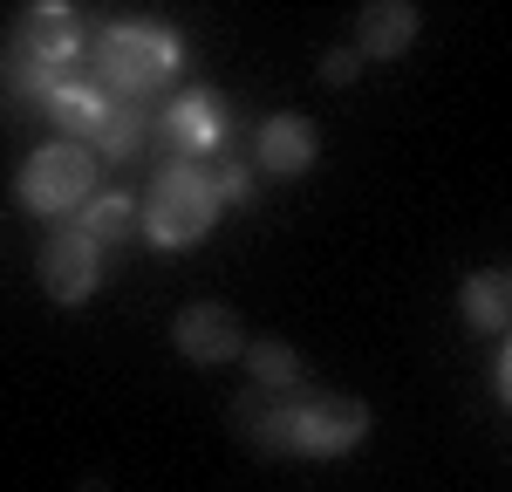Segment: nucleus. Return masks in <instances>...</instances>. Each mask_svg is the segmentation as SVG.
Segmentation results:
<instances>
[{"label":"nucleus","instance_id":"1","mask_svg":"<svg viewBox=\"0 0 512 492\" xmlns=\"http://www.w3.org/2000/svg\"><path fill=\"white\" fill-rule=\"evenodd\" d=\"M219 185H212V171L205 164H164L158 185H151V199H144V233L151 246H192L212 233V219H219Z\"/></svg>","mask_w":512,"mask_h":492},{"label":"nucleus","instance_id":"2","mask_svg":"<svg viewBox=\"0 0 512 492\" xmlns=\"http://www.w3.org/2000/svg\"><path fill=\"white\" fill-rule=\"evenodd\" d=\"M96 76L110 82L117 96H137L144 103V89L178 76V35L158 28V21H117V28H103V41H96Z\"/></svg>","mask_w":512,"mask_h":492},{"label":"nucleus","instance_id":"3","mask_svg":"<svg viewBox=\"0 0 512 492\" xmlns=\"http://www.w3.org/2000/svg\"><path fill=\"white\" fill-rule=\"evenodd\" d=\"M21 205L28 212H48V219H69L96 199V158L82 144H41L35 158L21 164Z\"/></svg>","mask_w":512,"mask_h":492},{"label":"nucleus","instance_id":"4","mask_svg":"<svg viewBox=\"0 0 512 492\" xmlns=\"http://www.w3.org/2000/svg\"><path fill=\"white\" fill-rule=\"evenodd\" d=\"M369 431V410L355 397H301L294 404V451H315V458H342L362 445Z\"/></svg>","mask_w":512,"mask_h":492},{"label":"nucleus","instance_id":"5","mask_svg":"<svg viewBox=\"0 0 512 492\" xmlns=\"http://www.w3.org/2000/svg\"><path fill=\"white\" fill-rule=\"evenodd\" d=\"M103 281V246L82 240L76 226L69 233H55V240L41 246V287L55 294V301H89Z\"/></svg>","mask_w":512,"mask_h":492},{"label":"nucleus","instance_id":"6","mask_svg":"<svg viewBox=\"0 0 512 492\" xmlns=\"http://www.w3.org/2000/svg\"><path fill=\"white\" fill-rule=\"evenodd\" d=\"M171 342H178V356H185V363H233L239 349H246L239 322L226 315V308H212V301L185 308V315L171 322Z\"/></svg>","mask_w":512,"mask_h":492},{"label":"nucleus","instance_id":"7","mask_svg":"<svg viewBox=\"0 0 512 492\" xmlns=\"http://www.w3.org/2000/svg\"><path fill=\"white\" fill-rule=\"evenodd\" d=\"M294 404H301V397H287V390H246L233 404L239 438L260 445V451H294Z\"/></svg>","mask_w":512,"mask_h":492},{"label":"nucleus","instance_id":"8","mask_svg":"<svg viewBox=\"0 0 512 492\" xmlns=\"http://www.w3.org/2000/svg\"><path fill=\"white\" fill-rule=\"evenodd\" d=\"M164 144L185 151V164H192V151H219V144H226V110H219L205 89H198V96H178L171 117H164Z\"/></svg>","mask_w":512,"mask_h":492},{"label":"nucleus","instance_id":"9","mask_svg":"<svg viewBox=\"0 0 512 492\" xmlns=\"http://www.w3.org/2000/svg\"><path fill=\"white\" fill-rule=\"evenodd\" d=\"M253 151H260V171H274V178H301V171L315 164V123H308V117H267Z\"/></svg>","mask_w":512,"mask_h":492},{"label":"nucleus","instance_id":"10","mask_svg":"<svg viewBox=\"0 0 512 492\" xmlns=\"http://www.w3.org/2000/svg\"><path fill=\"white\" fill-rule=\"evenodd\" d=\"M21 48L35 55V62H48V69H69V55L82 48V28H76V7H28V35H21Z\"/></svg>","mask_w":512,"mask_h":492},{"label":"nucleus","instance_id":"11","mask_svg":"<svg viewBox=\"0 0 512 492\" xmlns=\"http://www.w3.org/2000/svg\"><path fill=\"white\" fill-rule=\"evenodd\" d=\"M41 110L62 123L69 137H96V123H103V110H110V96H103L89 76H69L55 96H48V103H41Z\"/></svg>","mask_w":512,"mask_h":492},{"label":"nucleus","instance_id":"12","mask_svg":"<svg viewBox=\"0 0 512 492\" xmlns=\"http://www.w3.org/2000/svg\"><path fill=\"white\" fill-rule=\"evenodd\" d=\"M362 55H403L410 35H417V7H403V0H376V7H362Z\"/></svg>","mask_w":512,"mask_h":492},{"label":"nucleus","instance_id":"13","mask_svg":"<svg viewBox=\"0 0 512 492\" xmlns=\"http://www.w3.org/2000/svg\"><path fill=\"white\" fill-rule=\"evenodd\" d=\"M144 130H151L144 103H137V96H110V110H103V123H96V137H89V144H96L103 158H137Z\"/></svg>","mask_w":512,"mask_h":492},{"label":"nucleus","instance_id":"14","mask_svg":"<svg viewBox=\"0 0 512 492\" xmlns=\"http://www.w3.org/2000/svg\"><path fill=\"white\" fill-rule=\"evenodd\" d=\"M76 219H82L76 233H82V240H96V246H117V240H130V233L144 226V212L123 199V192H103V199H89Z\"/></svg>","mask_w":512,"mask_h":492},{"label":"nucleus","instance_id":"15","mask_svg":"<svg viewBox=\"0 0 512 492\" xmlns=\"http://www.w3.org/2000/svg\"><path fill=\"white\" fill-rule=\"evenodd\" d=\"M465 322L472 328H506L512 322V274H472L465 281Z\"/></svg>","mask_w":512,"mask_h":492},{"label":"nucleus","instance_id":"16","mask_svg":"<svg viewBox=\"0 0 512 492\" xmlns=\"http://www.w3.org/2000/svg\"><path fill=\"white\" fill-rule=\"evenodd\" d=\"M246 363H253V376H260V390H294V376H301V363H294L287 342H260Z\"/></svg>","mask_w":512,"mask_h":492},{"label":"nucleus","instance_id":"17","mask_svg":"<svg viewBox=\"0 0 512 492\" xmlns=\"http://www.w3.org/2000/svg\"><path fill=\"white\" fill-rule=\"evenodd\" d=\"M212 185H219V199H226V205L253 199V171H246L239 158H226V164H219V178H212Z\"/></svg>","mask_w":512,"mask_h":492},{"label":"nucleus","instance_id":"18","mask_svg":"<svg viewBox=\"0 0 512 492\" xmlns=\"http://www.w3.org/2000/svg\"><path fill=\"white\" fill-rule=\"evenodd\" d=\"M321 76H328V82H349L355 76V48H335V55L321 62Z\"/></svg>","mask_w":512,"mask_h":492},{"label":"nucleus","instance_id":"19","mask_svg":"<svg viewBox=\"0 0 512 492\" xmlns=\"http://www.w3.org/2000/svg\"><path fill=\"white\" fill-rule=\"evenodd\" d=\"M499 397L512 404V342H506V356H499Z\"/></svg>","mask_w":512,"mask_h":492}]
</instances>
